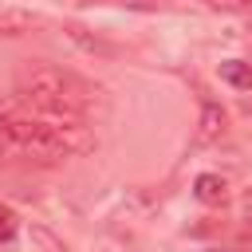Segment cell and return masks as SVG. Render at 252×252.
Listing matches in <instances>:
<instances>
[{
  "label": "cell",
  "instance_id": "cell-10",
  "mask_svg": "<svg viewBox=\"0 0 252 252\" xmlns=\"http://www.w3.org/2000/svg\"><path fill=\"white\" fill-rule=\"evenodd\" d=\"M118 4H126V8H158V0H118Z\"/></svg>",
  "mask_w": 252,
  "mask_h": 252
},
{
  "label": "cell",
  "instance_id": "cell-5",
  "mask_svg": "<svg viewBox=\"0 0 252 252\" xmlns=\"http://www.w3.org/2000/svg\"><path fill=\"white\" fill-rule=\"evenodd\" d=\"M32 28H35V20L28 12H0V35H24Z\"/></svg>",
  "mask_w": 252,
  "mask_h": 252
},
{
  "label": "cell",
  "instance_id": "cell-4",
  "mask_svg": "<svg viewBox=\"0 0 252 252\" xmlns=\"http://www.w3.org/2000/svg\"><path fill=\"white\" fill-rule=\"evenodd\" d=\"M220 79H224V83H232V87H240V91H252V67H248V63H240V59L220 63Z\"/></svg>",
  "mask_w": 252,
  "mask_h": 252
},
{
  "label": "cell",
  "instance_id": "cell-6",
  "mask_svg": "<svg viewBox=\"0 0 252 252\" xmlns=\"http://www.w3.org/2000/svg\"><path fill=\"white\" fill-rule=\"evenodd\" d=\"M67 32H71V39H75V43H83L87 51H94V55H114V47H110V43H102L98 35H87V28H75V24H71Z\"/></svg>",
  "mask_w": 252,
  "mask_h": 252
},
{
  "label": "cell",
  "instance_id": "cell-12",
  "mask_svg": "<svg viewBox=\"0 0 252 252\" xmlns=\"http://www.w3.org/2000/svg\"><path fill=\"white\" fill-rule=\"evenodd\" d=\"M244 114H252V98H244Z\"/></svg>",
  "mask_w": 252,
  "mask_h": 252
},
{
  "label": "cell",
  "instance_id": "cell-2",
  "mask_svg": "<svg viewBox=\"0 0 252 252\" xmlns=\"http://www.w3.org/2000/svg\"><path fill=\"white\" fill-rule=\"evenodd\" d=\"M193 197H197L201 205H220V201L228 197V181H224L220 173H201V177L193 181Z\"/></svg>",
  "mask_w": 252,
  "mask_h": 252
},
{
  "label": "cell",
  "instance_id": "cell-8",
  "mask_svg": "<svg viewBox=\"0 0 252 252\" xmlns=\"http://www.w3.org/2000/svg\"><path fill=\"white\" fill-rule=\"evenodd\" d=\"M20 114H24V110H20V102H16L12 94H0V130H4L12 118H20Z\"/></svg>",
  "mask_w": 252,
  "mask_h": 252
},
{
  "label": "cell",
  "instance_id": "cell-13",
  "mask_svg": "<svg viewBox=\"0 0 252 252\" xmlns=\"http://www.w3.org/2000/svg\"><path fill=\"white\" fill-rule=\"evenodd\" d=\"M98 252H110V248H98Z\"/></svg>",
  "mask_w": 252,
  "mask_h": 252
},
{
  "label": "cell",
  "instance_id": "cell-9",
  "mask_svg": "<svg viewBox=\"0 0 252 252\" xmlns=\"http://www.w3.org/2000/svg\"><path fill=\"white\" fill-rule=\"evenodd\" d=\"M205 4L220 12H252V0H205Z\"/></svg>",
  "mask_w": 252,
  "mask_h": 252
},
{
  "label": "cell",
  "instance_id": "cell-7",
  "mask_svg": "<svg viewBox=\"0 0 252 252\" xmlns=\"http://www.w3.org/2000/svg\"><path fill=\"white\" fill-rule=\"evenodd\" d=\"M16 232H20V217L8 205H0V240H12Z\"/></svg>",
  "mask_w": 252,
  "mask_h": 252
},
{
  "label": "cell",
  "instance_id": "cell-11",
  "mask_svg": "<svg viewBox=\"0 0 252 252\" xmlns=\"http://www.w3.org/2000/svg\"><path fill=\"white\" fill-rule=\"evenodd\" d=\"M244 213H248V217H252V193H248V197H244Z\"/></svg>",
  "mask_w": 252,
  "mask_h": 252
},
{
  "label": "cell",
  "instance_id": "cell-1",
  "mask_svg": "<svg viewBox=\"0 0 252 252\" xmlns=\"http://www.w3.org/2000/svg\"><path fill=\"white\" fill-rule=\"evenodd\" d=\"M20 98L39 110V114H67V118H83L94 102H98V87H91L87 79H79L75 71L63 67H47V63H28L16 75Z\"/></svg>",
  "mask_w": 252,
  "mask_h": 252
},
{
  "label": "cell",
  "instance_id": "cell-3",
  "mask_svg": "<svg viewBox=\"0 0 252 252\" xmlns=\"http://www.w3.org/2000/svg\"><path fill=\"white\" fill-rule=\"evenodd\" d=\"M224 134V110L217 102H205L201 106V130H197V142H217Z\"/></svg>",
  "mask_w": 252,
  "mask_h": 252
}]
</instances>
